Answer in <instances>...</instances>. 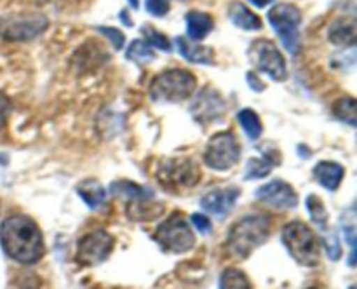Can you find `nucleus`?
Returning a JSON list of instances; mask_svg holds the SVG:
<instances>
[{"instance_id": "aec40b11", "label": "nucleus", "mask_w": 357, "mask_h": 289, "mask_svg": "<svg viewBox=\"0 0 357 289\" xmlns=\"http://www.w3.org/2000/svg\"><path fill=\"white\" fill-rule=\"evenodd\" d=\"M185 23H187V33L190 40H202L213 30V17L199 10L188 13L185 16Z\"/></svg>"}, {"instance_id": "7c9ffc66", "label": "nucleus", "mask_w": 357, "mask_h": 289, "mask_svg": "<svg viewBox=\"0 0 357 289\" xmlns=\"http://www.w3.org/2000/svg\"><path fill=\"white\" fill-rule=\"evenodd\" d=\"M145 6H146V10L155 17L166 16L171 9L169 0H146Z\"/></svg>"}, {"instance_id": "c9c22d12", "label": "nucleus", "mask_w": 357, "mask_h": 289, "mask_svg": "<svg viewBox=\"0 0 357 289\" xmlns=\"http://www.w3.org/2000/svg\"><path fill=\"white\" fill-rule=\"evenodd\" d=\"M119 17H121V19L124 21V23L128 24V26H131V21H129V17H128V13H126V10H122V13L119 14Z\"/></svg>"}, {"instance_id": "4be33fe9", "label": "nucleus", "mask_w": 357, "mask_h": 289, "mask_svg": "<svg viewBox=\"0 0 357 289\" xmlns=\"http://www.w3.org/2000/svg\"><path fill=\"white\" fill-rule=\"evenodd\" d=\"M110 194H114L115 197L129 198L132 202L153 198V194L149 188L139 187V185L131 183V181H115V183L110 185Z\"/></svg>"}, {"instance_id": "f257e3e1", "label": "nucleus", "mask_w": 357, "mask_h": 289, "mask_svg": "<svg viewBox=\"0 0 357 289\" xmlns=\"http://www.w3.org/2000/svg\"><path fill=\"white\" fill-rule=\"evenodd\" d=\"M3 253L23 265L37 263L44 256V239L37 223L23 214L9 216L0 225Z\"/></svg>"}, {"instance_id": "9b49d317", "label": "nucleus", "mask_w": 357, "mask_h": 289, "mask_svg": "<svg viewBox=\"0 0 357 289\" xmlns=\"http://www.w3.org/2000/svg\"><path fill=\"white\" fill-rule=\"evenodd\" d=\"M114 249V237L107 230H93L77 244V261L86 267L103 263Z\"/></svg>"}, {"instance_id": "bb28decb", "label": "nucleus", "mask_w": 357, "mask_h": 289, "mask_svg": "<svg viewBox=\"0 0 357 289\" xmlns=\"http://www.w3.org/2000/svg\"><path fill=\"white\" fill-rule=\"evenodd\" d=\"M307 208H309V212L310 216H312L314 223L319 225L321 230L326 228L328 212H326V208H324L323 201H321L317 195H309V197H307Z\"/></svg>"}, {"instance_id": "c756f323", "label": "nucleus", "mask_w": 357, "mask_h": 289, "mask_svg": "<svg viewBox=\"0 0 357 289\" xmlns=\"http://www.w3.org/2000/svg\"><path fill=\"white\" fill-rule=\"evenodd\" d=\"M100 33H103L105 37H108V40L112 42V45H114L115 51H121L122 47H124V33H122L119 28H114V26H98L96 28Z\"/></svg>"}, {"instance_id": "cd10ccee", "label": "nucleus", "mask_w": 357, "mask_h": 289, "mask_svg": "<svg viewBox=\"0 0 357 289\" xmlns=\"http://www.w3.org/2000/svg\"><path fill=\"white\" fill-rule=\"evenodd\" d=\"M142 33L145 35V42L150 45V47H157L160 51H171V42L169 38L164 33L157 31L152 24H145L142 28Z\"/></svg>"}, {"instance_id": "1a4fd4ad", "label": "nucleus", "mask_w": 357, "mask_h": 289, "mask_svg": "<svg viewBox=\"0 0 357 289\" xmlns=\"http://www.w3.org/2000/svg\"><path fill=\"white\" fill-rule=\"evenodd\" d=\"M251 63L257 66L260 72L271 77L275 82H284L288 79V68H286L284 56L278 49V45L268 38H261V40H255L250 45Z\"/></svg>"}, {"instance_id": "7ed1b4c3", "label": "nucleus", "mask_w": 357, "mask_h": 289, "mask_svg": "<svg viewBox=\"0 0 357 289\" xmlns=\"http://www.w3.org/2000/svg\"><path fill=\"white\" fill-rule=\"evenodd\" d=\"M197 87L194 73L181 68H169L159 73L150 84V97L157 103H181Z\"/></svg>"}, {"instance_id": "f3484780", "label": "nucleus", "mask_w": 357, "mask_h": 289, "mask_svg": "<svg viewBox=\"0 0 357 289\" xmlns=\"http://www.w3.org/2000/svg\"><path fill=\"white\" fill-rule=\"evenodd\" d=\"M279 162H281V155H279L278 150L264 152L261 159L260 157H257V159L248 160L244 178H246V180H257V178L268 176V174H271V171L274 169Z\"/></svg>"}, {"instance_id": "393cba45", "label": "nucleus", "mask_w": 357, "mask_h": 289, "mask_svg": "<svg viewBox=\"0 0 357 289\" xmlns=\"http://www.w3.org/2000/svg\"><path fill=\"white\" fill-rule=\"evenodd\" d=\"M220 289H251L246 274L237 268H227L220 277Z\"/></svg>"}, {"instance_id": "f03ea898", "label": "nucleus", "mask_w": 357, "mask_h": 289, "mask_svg": "<svg viewBox=\"0 0 357 289\" xmlns=\"http://www.w3.org/2000/svg\"><path fill=\"white\" fill-rule=\"evenodd\" d=\"M271 235V218L250 214L236 223L227 237V249L236 258H248L257 247L267 242Z\"/></svg>"}, {"instance_id": "a878e982", "label": "nucleus", "mask_w": 357, "mask_h": 289, "mask_svg": "<svg viewBox=\"0 0 357 289\" xmlns=\"http://www.w3.org/2000/svg\"><path fill=\"white\" fill-rule=\"evenodd\" d=\"M128 59L135 63H149L155 58L153 49L145 40H135L128 49Z\"/></svg>"}, {"instance_id": "e433bc0d", "label": "nucleus", "mask_w": 357, "mask_h": 289, "mask_svg": "<svg viewBox=\"0 0 357 289\" xmlns=\"http://www.w3.org/2000/svg\"><path fill=\"white\" fill-rule=\"evenodd\" d=\"M129 3H131V7H135V9H138V6H139L138 0H129Z\"/></svg>"}, {"instance_id": "a211bd4d", "label": "nucleus", "mask_w": 357, "mask_h": 289, "mask_svg": "<svg viewBox=\"0 0 357 289\" xmlns=\"http://www.w3.org/2000/svg\"><path fill=\"white\" fill-rule=\"evenodd\" d=\"M344 167L337 162H330V160H323V162L317 164L314 167V176L316 180L323 185L328 190H337L342 183V178H344Z\"/></svg>"}, {"instance_id": "412c9836", "label": "nucleus", "mask_w": 357, "mask_h": 289, "mask_svg": "<svg viewBox=\"0 0 357 289\" xmlns=\"http://www.w3.org/2000/svg\"><path fill=\"white\" fill-rule=\"evenodd\" d=\"M77 194L79 197L89 205L91 209H96L100 205L105 204L107 201V190L101 187V183H98L96 180H84L80 181L79 187H77Z\"/></svg>"}, {"instance_id": "6ab92c4d", "label": "nucleus", "mask_w": 357, "mask_h": 289, "mask_svg": "<svg viewBox=\"0 0 357 289\" xmlns=\"http://www.w3.org/2000/svg\"><path fill=\"white\" fill-rule=\"evenodd\" d=\"M229 17L237 28L248 31H257L261 28V19L260 16L253 13L251 9H248L244 3L241 2H232L229 6Z\"/></svg>"}, {"instance_id": "423d86ee", "label": "nucleus", "mask_w": 357, "mask_h": 289, "mask_svg": "<svg viewBox=\"0 0 357 289\" xmlns=\"http://www.w3.org/2000/svg\"><path fill=\"white\" fill-rule=\"evenodd\" d=\"M268 23L281 38L282 45L293 56L300 51V24H302V13L295 3H278L268 10Z\"/></svg>"}, {"instance_id": "b1692460", "label": "nucleus", "mask_w": 357, "mask_h": 289, "mask_svg": "<svg viewBox=\"0 0 357 289\" xmlns=\"http://www.w3.org/2000/svg\"><path fill=\"white\" fill-rule=\"evenodd\" d=\"M237 118H239L244 132H246L248 138H250L251 141H255V139L260 138L261 120H260V117H258V115L251 110V108H244V110H241L239 115H237Z\"/></svg>"}, {"instance_id": "72a5a7b5", "label": "nucleus", "mask_w": 357, "mask_h": 289, "mask_svg": "<svg viewBox=\"0 0 357 289\" xmlns=\"http://www.w3.org/2000/svg\"><path fill=\"white\" fill-rule=\"evenodd\" d=\"M246 79H248V82H250L251 89H255V91H257V93H260V91L265 89V86H264V84H261V80H258L257 73L250 72V73H248V75H246Z\"/></svg>"}, {"instance_id": "dca6fc26", "label": "nucleus", "mask_w": 357, "mask_h": 289, "mask_svg": "<svg viewBox=\"0 0 357 289\" xmlns=\"http://www.w3.org/2000/svg\"><path fill=\"white\" fill-rule=\"evenodd\" d=\"M331 44L338 47H354L356 44V19L354 17H340L335 21L328 31Z\"/></svg>"}, {"instance_id": "39448f33", "label": "nucleus", "mask_w": 357, "mask_h": 289, "mask_svg": "<svg viewBox=\"0 0 357 289\" xmlns=\"http://www.w3.org/2000/svg\"><path fill=\"white\" fill-rule=\"evenodd\" d=\"M49 19L40 13H13L0 16V37L7 42H28L42 35Z\"/></svg>"}, {"instance_id": "5701e85b", "label": "nucleus", "mask_w": 357, "mask_h": 289, "mask_svg": "<svg viewBox=\"0 0 357 289\" xmlns=\"http://www.w3.org/2000/svg\"><path fill=\"white\" fill-rule=\"evenodd\" d=\"M333 114L338 120L345 122L349 125H357V103L352 96H344L335 101Z\"/></svg>"}, {"instance_id": "4c0bfd02", "label": "nucleus", "mask_w": 357, "mask_h": 289, "mask_svg": "<svg viewBox=\"0 0 357 289\" xmlns=\"http://www.w3.org/2000/svg\"><path fill=\"white\" fill-rule=\"evenodd\" d=\"M349 289H356V288H354V286H352V288H349Z\"/></svg>"}, {"instance_id": "f8f14e48", "label": "nucleus", "mask_w": 357, "mask_h": 289, "mask_svg": "<svg viewBox=\"0 0 357 289\" xmlns=\"http://www.w3.org/2000/svg\"><path fill=\"white\" fill-rule=\"evenodd\" d=\"M257 197L275 209H293L298 204V195H296L295 188L281 180L271 181L258 188Z\"/></svg>"}, {"instance_id": "473e14b6", "label": "nucleus", "mask_w": 357, "mask_h": 289, "mask_svg": "<svg viewBox=\"0 0 357 289\" xmlns=\"http://www.w3.org/2000/svg\"><path fill=\"white\" fill-rule=\"evenodd\" d=\"M10 114V101L3 93H0V129L6 127L7 118Z\"/></svg>"}, {"instance_id": "ddd939ff", "label": "nucleus", "mask_w": 357, "mask_h": 289, "mask_svg": "<svg viewBox=\"0 0 357 289\" xmlns=\"http://www.w3.org/2000/svg\"><path fill=\"white\" fill-rule=\"evenodd\" d=\"M237 198H239V188H216V190L208 192V194L201 198V205L204 208V211L209 212V214L223 218V216L229 214V212L232 211Z\"/></svg>"}, {"instance_id": "4468645a", "label": "nucleus", "mask_w": 357, "mask_h": 289, "mask_svg": "<svg viewBox=\"0 0 357 289\" xmlns=\"http://www.w3.org/2000/svg\"><path fill=\"white\" fill-rule=\"evenodd\" d=\"M190 111L195 120L209 122L220 118L225 114V103H223L222 96L218 93H215L213 89H206L201 91V94L195 97Z\"/></svg>"}, {"instance_id": "2f4dec72", "label": "nucleus", "mask_w": 357, "mask_h": 289, "mask_svg": "<svg viewBox=\"0 0 357 289\" xmlns=\"http://www.w3.org/2000/svg\"><path fill=\"white\" fill-rule=\"evenodd\" d=\"M192 225H194L199 232L204 233V235L211 233V230H213L211 221H209L208 216L199 214V212H194V214H192Z\"/></svg>"}, {"instance_id": "f704fd0d", "label": "nucleus", "mask_w": 357, "mask_h": 289, "mask_svg": "<svg viewBox=\"0 0 357 289\" xmlns=\"http://www.w3.org/2000/svg\"><path fill=\"white\" fill-rule=\"evenodd\" d=\"M250 2L257 7H265V6H268L271 2H274V0H250Z\"/></svg>"}, {"instance_id": "58836bf2", "label": "nucleus", "mask_w": 357, "mask_h": 289, "mask_svg": "<svg viewBox=\"0 0 357 289\" xmlns=\"http://www.w3.org/2000/svg\"><path fill=\"white\" fill-rule=\"evenodd\" d=\"M310 289H314V288H310Z\"/></svg>"}, {"instance_id": "6e6552de", "label": "nucleus", "mask_w": 357, "mask_h": 289, "mask_svg": "<svg viewBox=\"0 0 357 289\" xmlns=\"http://www.w3.org/2000/svg\"><path fill=\"white\" fill-rule=\"evenodd\" d=\"M241 159V145L236 134L229 131L218 132L208 141L204 150L206 166L215 171H227Z\"/></svg>"}, {"instance_id": "9d476101", "label": "nucleus", "mask_w": 357, "mask_h": 289, "mask_svg": "<svg viewBox=\"0 0 357 289\" xmlns=\"http://www.w3.org/2000/svg\"><path fill=\"white\" fill-rule=\"evenodd\" d=\"M157 178L164 188L171 192H180L197 185L199 169L190 159H169L160 164Z\"/></svg>"}, {"instance_id": "2eb2a0df", "label": "nucleus", "mask_w": 357, "mask_h": 289, "mask_svg": "<svg viewBox=\"0 0 357 289\" xmlns=\"http://www.w3.org/2000/svg\"><path fill=\"white\" fill-rule=\"evenodd\" d=\"M176 49L187 61L195 63V65H213L215 63V51L208 45H199L187 38L178 37Z\"/></svg>"}, {"instance_id": "0eeeda50", "label": "nucleus", "mask_w": 357, "mask_h": 289, "mask_svg": "<svg viewBox=\"0 0 357 289\" xmlns=\"http://www.w3.org/2000/svg\"><path fill=\"white\" fill-rule=\"evenodd\" d=\"M155 240L162 249L176 254L187 253L195 246L194 232L180 212L169 216L162 225H159L155 232Z\"/></svg>"}, {"instance_id": "20e7f679", "label": "nucleus", "mask_w": 357, "mask_h": 289, "mask_svg": "<svg viewBox=\"0 0 357 289\" xmlns=\"http://www.w3.org/2000/svg\"><path fill=\"white\" fill-rule=\"evenodd\" d=\"M282 242L293 260L302 267H316L319 263V239L303 221L288 223L282 228Z\"/></svg>"}, {"instance_id": "c85d7f7f", "label": "nucleus", "mask_w": 357, "mask_h": 289, "mask_svg": "<svg viewBox=\"0 0 357 289\" xmlns=\"http://www.w3.org/2000/svg\"><path fill=\"white\" fill-rule=\"evenodd\" d=\"M323 232H324L323 242H324V247H326V251H328V256H330L333 261L340 260L342 249H340V242H338L337 235H335L333 232H328L326 228H324Z\"/></svg>"}]
</instances>
